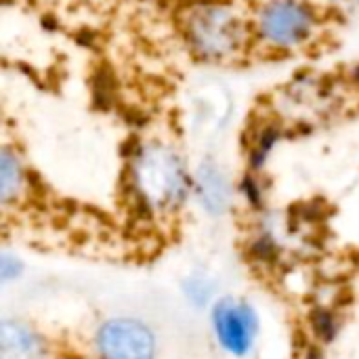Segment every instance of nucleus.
I'll return each mask as SVG.
<instances>
[{
	"instance_id": "obj_1",
	"label": "nucleus",
	"mask_w": 359,
	"mask_h": 359,
	"mask_svg": "<svg viewBox=\"0 0 359 359\" xmlns=\"http://www.w3.org/2000/svg\"><path fill=\"white\" fill-rule=\"evenodd\" d=\"M128 187L147 215H170L187 200L191 181L183 158L166 143H145L133 154Z\"/></svg>"
},
{
	"instance_id": "obj_2",
	"label": "nucleus",
	"mask_w": 359,
	"mask_h": 359,
	"mask_svg": "<svg viewBox=\"0 0 359 359\" xmlns=\"http://www.w3.org/2000/svg\"><path fill=\"white\" fill-rule=\"evenodd\" d=\"M185 38L204 61H229L246 44L244 19L223 2H202L185 15Z\"/></svg>"
},
{
	"instance_id": "obj_3",
	"label": "nucleus",
	"mask_w": 359,
	"mask_h": 359,
	"mask_svg": "<svg viewBox=\"0 0 359 359\" xmlns=\"http://www.w3.org/2000/svg\"><path fill=\"white\" fill-rule=\"evenodd\" d=\"M259 36L273 48L301 46L316 27V11L303 0H271L257 19Z\"/></svg>"
},
{
	"instance_id": "obj_4",
	"label": "nucleus",
	"mask_w": 359,
	"mask_h": 359,
	"mask_svg": "<svg viewBox=\"0 0 359 359\" xmlns=\"http://www.w3.org/2000/svg\"><path fill=\"white\" fill-rule=\"evenodd\" d=\"M210 322L215 339L223 351L233 358H244L252 351L261 322L250 303L225 297L212 305Z\"/></svg>"
},
{
	"instance_id": "obj_5",
	"label": "nucleus",
	"mask_w": 359,
	"mask_h": 359,
	"mask_svg": "<svg viewBox=\"0 0 359 359\" xmlns=\"http://www.w3.org/2000/svg\"><path fill=\"white\" fill-rule=\"evenodd\" d=\"M95 349L99 359H154L156 337L139 320L114 318L99 326Z\"/></svg>"
},
{
	"instance_id": "obj_6",
	"label": "nucleus",
	"mask_w": 359,
	"mask_h": 359,
	"mask_svg": "<svg viewBox=\"0 0 359 359\" xmlns=\"http://www.w3.org/2000/svg\"><path fill=\"white\" fill-rule=\"evenodd\" d=\"M0 359H50V347L29 324L4 318L0 324Z\"/></svg>"
},
{
	"instance_id": "obj_7",
	"label": "nucleus",
	"mask_w": 359,
	"mask_h": 359,
	"mask_svg": "<svg viewBox=\"0 0 359 359\" xmlns=\"http://www.w3.org/2000/svg\"><path fill=\"white\" fill-rule=\"evenodd\" d=\"M196 189L200 204L204 210L212 217L225 215L231 208L233 202V187L225 170L215 164L212 160H206L200 164L196 175Z\"/></svg>"
},
{
	"instance_id": "obj_8",
	"label": "nucleus",
	"mask_w": 359,
	"mask_h": 359,
	"mask_svg": "<svg viewBox=\"0 0 359 359\" xmlns=\"http://www.w3.org/2000/svg\"><path fill=\"white\" fill-rule=\"evenodd\" d=\"M25 187V170L19 158L11 149H2L0 154V200L4 206L13 204Z\"/></svg>"
},
{
	"instance_id": "obj_9",
	"label": "nucleus",
	"mask_w": 359,
	"mask_h": 359,
	"mask_svg": "<svg viewBox=\"0 0 359 359\" xmlns=\"http://www.w3.org/2000/svg\"><path fill=\"white\" fill-rule=\"evenodd\" d=\"M215 292H217V282L208 273L196 271L187 276L183 282V294L196 309L208 307L215 299Z\"/></svg>"
},
{
	"instance_id": "obj_10",
	"label": "nucleus",
	"mask_w": 359,
	"mask_h": 359,
	"mask_svg": "<svg viewBox=\"0 0 359 359\" xmlns=\"http://www.w3.org/2000/svg\"><path fill=\"white\" fill-rule=\"evenodd\" d=\"M339 318L334 316L332 309L328 307H318L313 309V316H311V328L318 337V341L322 343H330L337 334H339Z\"/></svg>"
},
{
	"instance_id": "obj_11",
	"label": "nucleus",
	"mask_w": 359,
	"mask_h": 359,
	"mask_svg": "<svg viewBox=\"0 0 359 359\" xmlns=\"http://www.w3.org/2000/svg\"><path fill=\"white\" fill-rule=\"evenodd\" d=\"M278 137H280V133L273 126H267L265 130H261L255 147L250 149V166H255V168H261L263 166V162L267 160V156H269L271 147L276 145Z\"/></svg>"
},
{
	"instance_id": "obj_12",
	"label": "nucleus",
	"mask_w": 359,
	"mask_h": 359,
	"mask_svg": "<svg viewBox=\"0 0 359 359\" xmlns=\"http://www.w3.org/2000/svg\"><path fill=\"white\" fill-rule=\"evenodd\" d=\"M21 273H23V263L15 255H11V252L4 250L0 255V282L2 284H8V282L17 280Z\"/></svg>"
},
{
	"instance_id": "obj_13",
	"label": "nucleus",
	"mask_w": 359,
	"mask_h": 359,
	"mask_svg": "<svg viewBox=\"0 0 359 359\" xmlns=\"http://www.w3.org/2000/svg\"><path fill=\"white\" fill-rule=\"evenodd\" d=\"M242 191H244V196L248 198V202H250V204H255V206H261L263 194H261V187H259V183H257L252 177L244 179V183H242Z\"/></svg>"
}]
</instances>
